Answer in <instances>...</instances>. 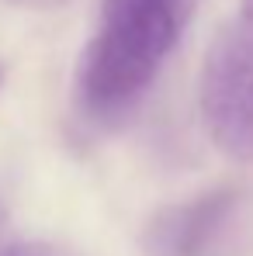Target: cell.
<instances>
[{"mask_svg": "<svg viewBox=\"0 0 253 256\" xmlns=\"http://www.w3.org/2000/svg\"><path fill=\"white\" fill-rule=\"evenodd\" d=\"M191 10L194 0H101L77 66V111L90 125L115 128L139 111Z\"/></svg>", "mask_w": 253, "mask_h": 256, "instance_id": "6da1fadb", "label": "cell"}, {"mask_svg": "<svg viewBox=\"0 0 253 256\" xmlns=\"http://www.w3.org/2000/svg\"><path fill=\"white\" fill-rule=\"evenodd\" d=\"M201 122L205 132L236 163H253V21L225 24L201 66Z\"/></svg>", "mask_w": 253, "mask_h": 256, "instance_id": "7a4b0ae2", "label": "cell"}, {"mask_svg": "<svg viewBox=\"0 0 253 256\" xmlns=\"http://www.w3.org/2000/svg\"><path fill=\"white\" fill-rule=\"evenodd\" d=\"M246 194L215 187L153 218L146 228V256H236Z\"/></svg>", "mask_w": 253, "mask_h": 256, "instance_id": "3957f363", "label": "cell"}, {"mask_svg": "<svg viewBox=\"0 0 253 256\" xmlns=\"http://www.w3.org/2000/svg\"><path fill=\"white\" fill-rule=\"evenodd\" d=\"M4 256H73L59 246H49V242H25V246H7Z\"/></svg>", "mask_w": 253, "mask_h": 256, "instance_id": "277c9868", "label": "cell"}, {"mask_svg": "<svg viewBox=\"0 0 253 256\" xmlns=\"http://www.w3.org/2000/svg\"><path fill=\"white\" fill-rule=\"evenodd\" d=\"M7 4H14V7H28V10H59V7H66L70 0H7Z\"/></svg>", "mask_w": 253, "mask_h": 256, "instance_id": "5b68a950", "label": "cell"}, {"mask_svg": "<svg viewBox=\"0 0 253 256\" xmlns=\"http://www.w3.org/2000/svg\"><path fill=\"white\" fill-rule=\"evenodd\" d=\"M11 242H7V212H4V204H0V256L7 250Z\"/></svg>", "mask_w": 253, "mask_h": 256, "instance_id": "8992f818", "label": "cell"}, {"mask_svg": "<svg viewBox=\"0 0 253 256\" xmlns=\"http://www.w3.org/2000/svg\"><path fill=\"white\" fill-rule=\"evenodd\" d=\"M243 18H250V21H253V0H243Z\"/></svg>", "mask_w": 253, "mask_h": 256, "instance_id": "52a82bcc", "label": "cell"}, {"mask_svg": "<svg viewBox=\"0 0 253 256\" xmlns=\"http://www.w3.org/2000/svg\"><path fill=\"white\" fill-rule=\"evenodd\" d=\"M0 80H4V70H0Z\"/></svg>", "mask_w": 253, "mask_h": 256, "instance_id": "ba28073f", "label": "cell"}]
</instances>
